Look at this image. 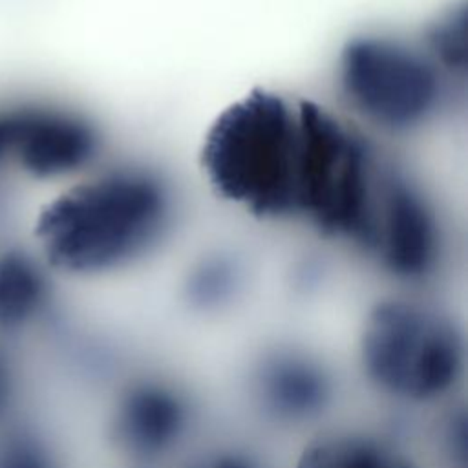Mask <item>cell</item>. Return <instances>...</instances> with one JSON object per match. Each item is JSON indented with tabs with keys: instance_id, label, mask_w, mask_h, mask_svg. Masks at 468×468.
I'll return each mask as SVG.
<instances>
[{
	"instance_id": "6da1fadb",
	"label": "cell",
	"mask_w": 468,
	"mask_h": 468,
	"mask_svg": "<svg viewBox=\"0 0 468 468\" xmlns=\"http://www.w3.org/2000/svg\"><path fill=\"white\" fill-rule=\"evenodd\" d=\"M333 130V110L258 88L229 104L210 124L201 166L210 186L243 212L303 223Z\"/></svg>"
},
{
	"instance_id": "7a4b0ae2",
	"label": "cell",
	"mask_w": 468,
	"mask_h": 468,
	"mask_svg": "<svg viewBox=\"0 0 468 468\" xmlns=\"http://www.w3.org/2000/svg\"><path fill=\"white\" fill-rule=\"evenodd\" d=\"M177 212L174 183L163 170L137 161L99 163L42 207L35 249L55 274L110 276L155 254Z\"/></svg>"
},
{
	"instance_id": "3957f363",
	"label": "cell",
	"mask_w": 468,
	"mask_h": 468,
	"mask_svg": "<svg viewBox=\"0 0 468 468\" xmlns=\"http://www.w3.org/2000/svg\"><path fill=\"white\" fill-rule=\"evenodd\" d=\"M355 360L367 388L388 402L446 404L464 380L466 336L444 309L411 296H388L366 311Z\"/></svg>"
},
{
	"instance_id": "277c9868",
	"label": "cell",
	"mask_w": 468,
	"mask_h": 468,
	"mask_svg": "<svg viewBox=\"0 0 468 468\" xmlns=\"http://www.w3.org/2000/svg\"><path fill=\"white\" fill-rule=\"evenodd\" d=\"M335 82L356 126L389 135L431 124L455 88L419 40L386 31L351 37L338 51Z\"/></svg>"
},
{
	"instance_id": "5b68a950",
	"label": "cell",
	"mask_w": 468,
	"mask_h": 468,
	"mask_svg": "<svg viewBox=\"0 0 468 468\" xmlns=\"http://www.w3.org/2000/svg\"><path fill=\"white\" fill-rule=\"evenodd\" d=\"M104 139L84 110L42 95L0 99V181L69 183L99 165Z\"/></svg>"
},
{
	"instance_id": "8992f818",
	"label": "cell",
	"mask_w": 468,
	"mask_h": 468,
	"mask_svg": "<svg viewBox=\"0 0 468 468\" xmlns=\"http://www.w3.org/2000/svg\"><path fill=\"white\" fill-rule=\"evenodd\" d=\"M360 256L400 285H424L441 272L448 258V232L435 199L391 161Z\"/></svg>"
},
{
	"instance_id": "52a82bcc",
	"label": "cell",
	"mask_w": 468,
	"mask_h": 468,
	"mask_svg": "<svg viewBox=\"0 0 468 468\" xmlns=\"http://www.w3.org/2000/svg\"><path fill=\"white\" fill-rule=\"evenodd\" d=\"M250 410L278 430H305L318 424L335 406V367L314 349L296 342L261 347L245 371Z\"/></svg>"
},
{
	"instance_id": "ba28073f",
	"label": "cell",
	"mask_w": 468,
	"mask_h": 468,
	"mask_svg": "<svg viewBox=\"0 0 468 468\" xmlns=\"http://www.w3.org/2000/svg\"><path fill=\"white\" fill-rule=\"evenodd\" d=\"M197 410L177 380L144 373L126 380L113 395L106 415L112 448L137 468L172 457L190 439Z\"/></svg>"
},
{
	"instance_id": "9c48e42d",
	"label": "cell",
	"mask_w": 468,
	"mask_h": 468,
	"mask_svg": "<svg viewBox=\"0 0 468 468\" xmlns=\"http://www.w3.org/2000/svg\"><path fill=\"white\" fill-rule=\"evenodd\" d=\"M53 276L35 247L0 245V338L13 346L49 320L55 307Z\"/></svg>"
},
{
	"instance_id": "30bf717a",
	"label": "cell",
	"mask_w": 468,
	"mask_h": 468,
	"mask_svg": "<svg viewBox=\"0 0 468 468\" xmlns=\"http://www.w3.org/2000/svg\"><path fill=\"white\" fill-rule=\"evenodd\" d=\"M292 468H420L395 437L364 426L316 430L300 448Z\"/></svg>"
},
{
	"instance_id": "8fae6325",
	"label": "cell",
	"mask_w": 468,
	"mask_h": 468,
	"mask_svg": "<svg viewBox=\"0 0 468 468\" xmlns=\"http://www.w3.org/2000/svg\"><path fill=\"white\" fill-rule=\"evenodd\" d=\"M245 287L241 263L225 252H210L190 265L183 280L186 305L201 314L221 313L230 307Z\"/></svg>"
},
{
	"instance_id": "7c38bea8",
	"label": "cell",
	"mask_w": 468,
	"mask_h": 468,
	"mask_svg": "<svg viewBox=\"0 0 468 468\" xmlns=\"http://www.w3.org/2000/svg\"><path fill=\"white\" fill-rule=\"evenodd\" d=\"M435 66L453 82H463L468 64V18L464 5H452L428 24L419 40Z\"/></svg>"
},
{
	"instance_id": "4fadbf2b",
	"label": "cell",
	"mask_w": 468,
	"mask_h": 468,
	"mask_svg": "<svg viewBox=\"0 0 468 468\" xmlns=\"http://www.w3.org/2000/svg\"><path fill=\"white\" fill-rule=\"evenodd\" d=\"M0 468H64L51 442L15 420L0 428Z\"/></svg>"
},
{
	"instance_id": "5bb4252c",
	"label": "cell",
	"mask_w": 468,
	"mask_h": 468,
	"mask_svg": "<svg viewBox=\"0 0 468 468\" xmlns=\"http://www.w3.org/2000/svg\"><path fill=\"white\" fill-rule=\"evenodd\" d=\"M439 463L442 468H466V413L463 406H452L439 422Z\"/></svg>"
},
{
	"instance_id": "9a60e30c",
	"label": "cell",
	"mask_w": 468,
	"mask_h": 468,
	"mask_svg": "<svg viewBox=\"0 0 468 468\" xmlns=\"http://www.w3.org/2000/svg\"><path fill=\"white\" fill-rule=\"evenodd\" d=\"M20 397V377L13 346L0 338V428L13 420Z\"/></svg>"
},
{
	"instance_id": "2e32d148",
	"label": "cell",
	"mask_w": 468,
	"mask_h": 468,
	"mask_svg": "<svg viewBox=\"0 0 468 468\" xmlns=\"http://www.w3.org/2000/svg\"><path fill=\"white\" fill-rule=\"evenodd\" d=\"M179 468H267L254 453L241 448L219 446L190 457Z\"/></svg>"
}]
</instances>
